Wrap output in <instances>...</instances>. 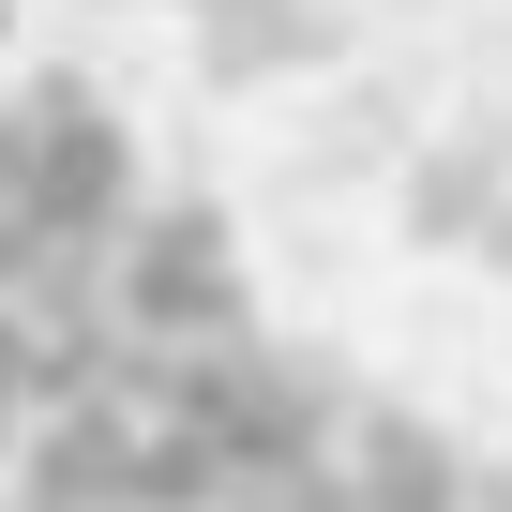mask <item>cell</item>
Here are the masks:
<instances>
[{
	"instance_id": "6da1fadb",
	"label": "cell",
	"mask_w": 512,
	"mask_h": 512,
	"mask_svg": "<svg viewBox=\"0 0 512 512\" xmlns=\"http://www.w3.org/2000/svg\"><path fill=\"white\" fill-rule=\"evenodd\" d=\"M332 437H347V377L317 347H272V332L166 347L181 497H332Z\"/></svg>"
},
{
	"instance_id": "7a4b0ae2",
	"label": "cell",
	"mask_w": 512,
	"mask_h": 512,
	"mask_svg": "<svg viewBox=\"0 0 512 512\" xmlns=\"http://www.w3.org/2000/svg\"><path fill=\"white\" fill-rule=\"evenodd\" d=\"M16 121H31V181H16V211H31V241H76V256H121V226H136V121L106 106V76H76V61H16Z\"/></svg>"
},
{
	"instance_id": "3957f363",
	"label": "cell",
	"mask_w": 512,
	"mask_h": 512,
	"mask_svg": "<svg viewBox=\"0 0 512 512\" xmlns=\"http://www.w3.org/2000/svg\"><path fill=\"white\" fill-rule=\"evenodd\" d=\"M106 302L136 347H211V332H256V272H241V226L226 196H136L121 256H106Z\"/></svg>"
},
{
	"instance_id": "277c9868",
	"label": "cell",
	"mask_w": 512,
	"mask_h": 512,
	"mask_svg": "<svg viewBox=\"0 0 512 512\" xmlns=\"http://www.w3.org/2000/svg\"><path fill=\"white\" fill-rule=\"evenodd\" d=\"M392 226L422 256H467V272H512V136H422L407 181H392Z\"/></svg>"
},
{
	"instance_id": "5b68a950",
	"label": "cell",
	"mask_w": 512,
	"mask_h": 512,
	"mask_svg": "<svg viewBox=\"0 0 512 512\" xmlns=\"http://www.w3.org/2000/svg\"><path fill=\"white\" fill-rule=\"evenodd\" d=\"M181 31H196L211 91H287V76L347 61V0H181Z\"/></svg>"
},
{
	"instance_id": "8992f818",
	"label": "cell",
	"mask_w": 512,
	"mask_h": 512,
	"mask_svg": "<svg viewBox=\"0 0 512 512\" xmlns=\"http://www.w3.org/2000/svg\"><path fill=\"white\" fill-rule=\"evenodd\" d=\"M332 497H362V512H437V497H482V452H467L452 422H422V407H347Z\"/></svg>"
},
{
	"instance_id": "52a82bcc",
	"label": "cell",
	"mask_w": 512,
	"mask_h": 512,
	"mask_svg": "<svg viewBox=\"0 0 512 512\" xmlns=\"http://www.w3.org/2000/svg\"><path fill=\"white\" fill-rule=\"evenodd\" d=\"M482 497H512V452H482Z\"/></svg>"
},
{
	"instance_id": "ba28073f",
	"label": "cell",
	"mask_w": 512,
	"mask_h": 512,
	"mask_svg": "<svg viewBox=\"0 0 512 512\" xmlns=\"http://www.w3.org/2000/svg\"><path fill=\"white\" fill-rule=\"evenodd\" d=\"M0 61H16V0H0Z\"/></svg>"
}]
</instances>
